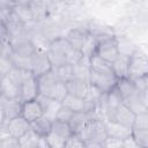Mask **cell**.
<instances>
[{
  "instance_id": "cell-1",
  "label": "cell",
  "mask_w": 148,
  "mask_h": 148,
  "mask_svg": "<svg viewBox=\"0 0 148 148\" xmlns=\"http://www.w3.org/2000/svg\"><path fill=\"white\" fill-rule=\"evenodd\" d=\"M46 52L53 67L75 65L83 58L81 51L74 49L65 37H56L52 39L46 49Z\"/></svg>"
},
{
  "instance_id": "cell-2",
  "label": "cell",
  "mask_w": 148,
  "mask_h": 148,
  "mask_svg": "<svg viewBox=\"0 0 148 148\" xmlns=\"http://www.w3.org/2000/svg\"><path fill=\"white\" fill-rule=\"evenodd\" d=\"M98 43L96 47L95 54L99 58L113 62L116 58L119 56V42L118 38L112 34H105V35H95Z\"/></svg>"
},
{
  "instance_id": "cell-3",
  "label": "cell",
  "mask_w": 148,
  "mask_h": 148,
  "mask_svg": "<svg viewBox=\"0 0 148 148\" xmlns=\"http://www.w3.org/2000/svg\"><path fill=\"white\" fill-rule=\"evenodd\" d=\"M77 135L83 140L86 146H92V145L102 146L105 139L108 138L104 121L102 119H96L88 123Z\"/></svg>"
},
{
  "instance_id": "cell-4",
  "label": "cell",
  "mask_w": 148,
  "mask_h": 148,
  "mask_svg": "<svg viewBox=\"0 0 148 148\" xmlns=\"http://www.w3.org/2000/svg\"><path fill=\"white\" fill-rule=\"evenodd\" d=\"M145 77H148V57L136 50L131 56L128 79L135 81Z\"/></svg>"
},
{
  "instance_id": "cell-5",
  "label": "cell",
  "mask_w": 148,
  "mask_h": 148,
  "mask_svg": "<svg viewBox=\"0 0 148 148\" xmlns=\"http://www.w3.org/2000/svg\"><path fill=\"white\" fill-rule=\"evenodd\" d=\"M30 69L34 76L38 77L43 74H46L53 69V65L50 60V57L46 51L37 49L34 56L30 58Z\"/></svg>"
},
{
  "instance_id": "cell-6",
  "label": "cell",
  "mask_w": 148,
  "mask_h": 148,
  "mask_svg": "<svg viewBox=\"0 0 148 148\" xmlns=\"http://www.w3.org/2000/svg\"><path fill=\"white\" fill-rule=\"evenodd\" d=\"M22 105L21 98L8 99L1 96V127H5L10 119L21 116Z\"/></svg>"
},
{
  "instance_id": "cell-7",
  "label": "cell",
  "mask_w": 148,
  "mask_h": 148,
  "mask_svg": "<svg viewBox=\"0 0 148 148\" xmlns=\"http://www.w3.org/2000/svg\"><path fill=\"white\" fill-rule=\"evenodd\" d=\"M118 81L119 80L114 75L99 74V73L92 72L90 69V80H89V83L91 86H94L102 94H109V92H111L117 87Z\"/></svg>"
},
{
  "instance_id": "cell-8",
  "label": "cell",
  "mask_w": 148,
  "mask_h": 148,
  "mask_svg": "<svg viewBox=\"0 0 148 148\" xmlns=\"http://www.w3.org/2000/svg\"><path fill=\"white\" fill-rule=\"evenodd\" d=\"M37 46L29 38L17 39L12 43V53L10 56L20 59H30L34 53L37 51Z\"/></svg>"
},
{
  "instance_id": "cell-9",
  "label": "cell",
  "mask_w": 148,
  "mask_h": 148,
  "mask_svg": "<svg viewBox=\"0 0 148 148\" xmlns=\"http://www.w3.org/2000/svg\"><path fill=\"white\" fill-rule=\"evenodd\" d=\"M1 130H6L8 135L20 140L31 130V127L29 121H27L22 116H18L16 118L10 119L5 127H1Z\"/></svg>"
},
{
  "instance_id": "cell-10",
  "label": "cell",
  "mask_w": 148,
  "mask_h": 148,
  "mask_svg": "<svg viewBox=\"0 0 148 148\" xmlns=\"http://www.w3.org/2000/svg\"><path fill=\"white\" fill-rule=\"evenodd\" d=\"M90 30L89 28H73L71 29L65 38L68 40V43L76 50L81 51L83 46L86 45L87 40L90 37Z\"/></svg>"
},
{
  "instance_id": "cell-11",
  "label": "cell",
  "mask_w": 148,
  "mask_h": 148,
  "mask_svg": "<svg viewBox=\"0 0 148 148\" xmlns=\"http://www.w3.org/2000/svg\"><path fill=\"white\" fill-rule=\"evenodd\" d=\"M104 126H105V132L108 138H113V139H120V140H125L130 136H132L133 133V128L123 126L116 121L112 120H106L104 119Z\"/></svg>"
},
{
  "instance_id": "cell-12",
  "label": "cell",
  "mask_w": 148,
  "mask_h": 148,
  "mask_svg": "<svg viewBox=\"0 0 148 148\" xmlns=\"http://www.w3.org/2000/svg\"><path fill=\"white\" fill-rule=\"evenodd\" d=\"M21 116L27 121H29L31 124V123L36 121L37 119L42 118L44 116V111H43V108H42L40 103L37 99H34V101H29V102L23 103Z\"/></svg>"
},
{
  "instance_id": "cell-13",
  "label": "cell",
  "mask_w": 148,
  "mask_h": 148,
  "mask_svg": "<svg viewBox=\"0 0 148 148\" xmlns=\"http://www.w3.org/2000/svg\"><path fill=\"white\" fill-rule=\"evenodd\" d=\"M37 79V83H38V89H39V95L43 96H50L51 91L53 90V88L57 86V83L60 81L57 76V74L54 73V71L52 69L51 72L43 74Z\"/></svg>"
},
{
  "instance_id": "cell-14",
  "label": "cell",
  "mask_w": 148,
  "mask_h": 148,
  "mask_svg": "<svg viewBox=\"0 0 148 148\" xmlns=\"http://www.w3.org/2000/svg\"><path fill=\"white\" fill-rule=\"evenodd\" d=\"M38 95H39V89L36 76L30 77L20 87V98L23 103L37 99Z\"/></svg>"
},
{
  "instance_id": "cell-15",
  "label": "cell",
  "mask_w": 148,
  "mask_h": 148,
  "mask_svg": "<svg viewBox=\"0 0 148 148\" xmlns=\"http://www.w3.org/2000/svg\"><path fill=\"white\" fill-rule=\"evenodd\" d=\"M130 60L131 57L119 53V56L116 58V60L111 64L112 65V71L114 76L118 80L123 79H128V71H130Z\"/></svg>"
},
{
  "instance_id": "cell-16",
  "label": "cell",
  "mask_w": 148,
  "mask_h": 148,
  "mask_svg": "<svg viewBox=\"0 0 148 148\" xmlns=\"http://www.w3.org/2000/svg\"><path fill=\"white\" fill-rule=\"evenodd\" d=\"M37 101L40 103V105L43 108L44 116L47 119H50L51 121H54L56 117H57V113H58L59 109L61 108V103L52 99L51 97L43 96V95H38Z\"/></svg>"
},
{
  "instance_id": "cell-17",
  "label": "cell",
  "mask_w": 148,
  "mask_h": 148,
  "mask_svg": "<svg viewBox=\"0 0 148 148\" xmlns=\"http://www.w3.org/2000/svg\"><path fill=\"white\" fill-rule=\"evenodd\" d=\"M135 113L132 112L125 104H121L117 111L114 112L113 117H112V121H116L123 126H126V127H130V128H133V125H134V120H135Z\"/></svg>"
},
{
  "instance_id": "cell-18",
  "label": "cell",
  "mask_w": 148,
  "mask_h": 148,
  "mask_svg": "<svg viewBox=\"0 0 148 148\" xmlns=\"http://www.w3.org/2000/svg\"><path fill=\"white\" fill-rule=\"evenodd\" d=\"M73 68V79L84 81L89 83L90 80V59L83 57L79 62L72 65Z\"/></svg>"
},
{
  "instance_id": "cell-19",
  "label": "cell",
  "mask_w": 148,
  "mask_h": 148,
  "mask_svg": "<svg viewBox=\"0 0 148 148\" xmlns=\"http://www.w3.org/2000/svg\"><path fill=\"white\" fill-rule=\"evenodd\" d=\"M124 104L132 112H134L135 114L148 112V105L146 104V102L143 99V94L133 95V96H130V97L125 98L124 99Z\"/></svg>"
},
{
  "instance_id": "cell-20",
  "label": "cell",
  "mask_w": 148,
  "mask_h": 148,
  "mask_svg": "<svg viewBox=\"0 0 148 148\" xmlns=\"http://www.w3.org/2000/svg\"><path fill=\"white\" fill-rule=\"evenodd\" d=\"M66 87H67L68 94L84 99V98L87 97V95H88L90 83L73 79V80H71V81H68V82L66 83Z\"/></svg>"
},
{
  "instance_id": "cell-21",
  "label": "cell",
  "mask_w": 148,
  "mask_h": 148,
  "mask_svg": "<svg viewBox=\"0 0 148 148\" xmlns=\"http://www.w3.org/2000/svg\"><path fill=\"white\" fill-rule=\"evenodd\" d=\"M117 90L120 92L121 97H123V101L130 96H133V95H139V94H143L140 91V89L136 87L135 82L132 81L131 79H123V80H119L118 83H117Z\"/></svg>"
},
{
  "instance_id": "cell-22",
  "label": "cell",
  "mask_w": 148,
  "mask_h": 148,
  "mask_svg": "<svg viewBox=\"0 0 148 148\" xmlns=\"http://www.w3.org/2000/svg\"><path fill=\"white\" fill-rule=\"evenodd\" d=\"M1 83V96L8 99L12 98H20V87L16 86L14 82L9 80L8 76L1 77L0 80Z\"/></svg>"
},
{
  "instance_id": "cell-23",
  "label": "cell",
  "mask_w": 148,
  "mask_h": 148,
  "mask_svg": "<svg viewBox=\"0 0 148 148\" xmlns=\"http://www.w3.org/2000/svg\"><path fill=\"white\" fill-rule=\"evenodd\" d=\"M90 69L92 72L99 73V74H109V75H114L112 71V65L111 62L99 58L98 56L94 54L90 58Z\"/></svg>"
},
{
  "instance_id": "cell-24",
  "label": "cell",
  "mask_w": 148,
  "mask_h": 148,
  "mask_svg": "<svg viewBox=\"0 0 148 148\" xmlns=\"http://www.w3.org/2000/svg\"><path fill=\"white\" fill-rule=\"evenodd\" d=\"M62 106L69 109L73 112H86L87 110V103L83 98L73 96L71 94H67V96L61 102Z\"/></svg>"
},
{
  "instance_id": "cell-25",
  "label": "cell",
  "mask_w": 148,
  "mask_h": 148,
  "mask_svg": "<svg viewBox=\"0 0 148 148\" xmlns=\"http://www.w3.org/2000/svg\"><path fill=\"white\" fill-rule=\"evenodd\" d=\"M52 123L50 119H47L45 116H43L42 118L37 119L36 121L30 124L31 130L40 138H45L50 134V132L52 131Z\"/></svg>"
},
{
  "instance_id": "cell-26",
  "label": "cell",
  "mask_w": 148,
  "mask_h": 148,
  "mask_svg": "<svg viewBox=\"0 0 148 148\" xmlns=\"http://www.w3.org/2000/svg\"><path fill=\"white\" fill-rule=\"evenodd\" d=\"M9 77V80L12 82H14L16 86L21 87L27 80H29L30 77L34 76L32 72L29 69H24V68H20V67H13V69L9 72V74L7 75Z\"/></svg>"
},
{
  "instance_id": "cell-27",
  "label": "cell",
  "mask_w": 148,
  "mask_h": 148,
  "mask_svg": "<svg viewBox=\"0 0 148 148\" xmlns=\"http://www.w3.org/2000/svg\"><path fill=\"white\" fill-rule=\"evenodd\" d=\"M21 148H42V138L30 130L24 136L20 139Z\"/></svg>"
},
{
  "instance_id": "cell-28",
  "label": "cell",
  "mask_w": 148,
  "mask_h": 148,
  "mask_svg": "<svg viewBox=\"0 0 148 148\" xmlns=\"http://www.w3.org/2000/svg\"><path fill=\"white\" fill-rule=\"evenodd\" d=\"M52 132H54L56 134L60 135L61 138L64 139H68L69 136H72L74 133L69 126L68 123H65V121H59V120H54L52 123Z\"/></svg>"
},
{
  "instance_id": "cell-29",
  "label": "cell",
  "mask_w": 148,
  "mask_h": 148,
  "mask_svg": "<svg viewBox=\"0 0 148 148\" xmlns=\"http://www.w3.org/2000/svg\"><path fill=\"white\" fill-rule=\"evenodd\" d=\"M30 8H31V13H32V21H40V20L46 18L49 9L45 3L30 2Z\"/></svg>"
},
{
  "instance_id": "cell-30",
  "label": "cell",
  "mask_w": 148,
  "mask_h": 148,
  "mask_svg": "<svg viewBox=\"0 0 148 148\" xmlns=\"http://www.w3.org/2000/svg\"><path fill=\"white\" fill-rule=\"evenodd\" d=\"M53 71L57 74L58 79L64 83H67L68 81L73 80L72 65H62V66H59V67H53Z\"/></svg>"
},
{
  "instance_id": "cell-31",
  "label": "cell",
  "mask_w": 148,
  "mask_h": 148,
  "mask_svg": "<svg viewBox=\"0 0 148 148\" xmlns=\"http://www.w3.org/2000/svg\"><path fill=\"white\" fill-rule=\"evenodd\" d=\"M45 139V141H46V143L51 147V148H64V146H65V143H66V139H64V138H61L60 135H58V134H56L54 132H50V134L47 135V136H45L44 138Z\"/></svg>"
},
{
  "instance_id": "cell-32",
  "label": "cell",
  "mask_w": 148,
  "mask_h": 148,
  "mask_svg": "<svg viewBox=\"0 0 148 148\" xmlns=\"http://www.w3.org/2000/svg\"><path fill=\"white\" fill-rule=\"evenodd\" d=\"M132 138L141 148H148V130H133Z\"/></svg>"
},
{
  "instance_id": "cell-33",
  "label": "cell",
  "mask_w": 148,
  "mask_h": 148,
  "mask_svg": "<svg viewBox=\"0 0 148 148\" xmlns=\"http://www.w3.org/2000/svg\"><path fill=\"white\" fill-rule=\"evenodd\" d=\"M14 64L10 59V56H1L0 59V73L1 77H5L9 74V72L13 69Z\"/></svg>"
},
{
  "instance_id": "cell-34",
  "label": "cell",
  "mask_w": 148,
  "mask_h": 148,
  "mask_svg": "<svg viewBox=\"0 0 148 148\" xmlns=\"http://www.w3.org/2000/svg\"><path fill=\"white\" fill-rule=\"evenodd\" d=\"M133 130H148V112L135 116Z\"/></svg>"
},
{
  "instance_id": "cell-35",
  "label": "cell",
  "mask_w": 148,
  "mask_h": 148,
  "mask_svg": "<svg viewBox=\"0 0 148 148\" xmlns=\"http://www.w3.org/2000/svg\"><path fill=\"white\" fill-rule=\"evenodd\" d=\"M64 148H87V146L77 134H73L67 139Z\"/></svg>"
},
{
  "instance_id": "cell-36",
  "label": "cell",
  "mask_w": 148,
  "mask_h": 148,
  "mask_svg": "<svg viewBox=\"0 0 148 148\" xmlns=\"http://www.w3.org/2000/svg\"><path fill=\"white\" fill-rule=\"evenodd\" d=\"M0 148H21L20 147V140L15 139L10 135L2 136L0 141Z\"/></svg>"
},
{
  "instance_id": "cell-37",
  "label": "cell",
  "mask_w": 148,
  "mask_h": 148,
  "mask_svg": "<svg viewBox=\"0 0 148 148\" xmlns=\"http://www.w3.org/2000/svg\"><path fill=\"white\" fill-rule=\"evenodd\" d=\"M74 113H75V112H73V111H71L69 109L62 106V104H61V108L59 109V111H58V113H57L56 120L65 121V123H69V120L72 119V117H73Z\"/></svg>"
},
{
  "instance_id": "cell-38",
  "label": "cell",
  "mask_w": 148,
  "mask_h": 148,
  "mask_svg": "<svg viewBox=\"0 0 148 148\" xmlns=\"http://www.w3.org/2000/svg\"><path fill=\"white\" fill-rule=\"evenodd\" d=\"M102 148H125L124 140L113 139V138H106L105 141L102 145Z\"/></svg>"
},
{
  "instance_id": "cell-39",
  "label": "cell",
  "mask_w": 148,
  "mask_h": 148,
  "mask_svg": "<svg viewBox=\"0 0 148 148\" xmlns=\"http://www.w3.org/2000/svg\"><path fill=\"white\" fill-rule=\"evenodd\" d=\"M124 146H125V148H141V147L135 142V140H134L132 136H130V138H127V139L124 140Z\"/></svg>"
}]
</instances>
